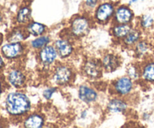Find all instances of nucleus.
<instances>
[{"instance_id":"25","label":"nucleus","mask_w":154,"mask_h":128,"mask_svg":"<svg viewBox=\"0 0 154 128\" xmlns=\"http://www.w3.org/2000/svg\"><path fill=\"white\" fill-rule=\"evenodd\" d=\"M128 75L131 79H137L139 78L140 71L138 70V67L136 66L132 65L128 69Z\"/></svg>"},{"instance_id":"7","label":"nucleus","mask_w":154,"mask_h":128,"mask_svg":"<svg viewBox=\"0 0 154 128\" xmlns=\"http://www.w3.org/2000/svg\"><path fill=\"white\" fill-rule=\"evenodd\" d=\"M2 52L8 59H14L20 57L23 52V47L20 42L5 45L2 48Z\"/></svg>"},{"instance_id":"10","label":"nucleus","mask_w":154,"mask_h":128,"mask_svg":"<svg viewBox=\"0 0 154 128\" xmlns=\"http://www.w3.org/2000/svg\"><path fill=\"white\" fill-rule=\"evenodd\" d=\"M120 59L114 54H108L103 57L102 65L103 69L107 72L115 71L120 66Z\"/></svg>"},{"instance_id":"19","label":"nucleus","mask_w":154,"mask_h":128,"mask_svg":"<svg viewBox=\"0 0 154 128\" xmlns=\"http://www.w3.org/2000/svg\"><path fill=\"white\" fill-rule=\"evenodd\" d=\"M142 77L145 81L154 82V63H148L142 69Z\"/></svg>"},{"instance_id":"14","label":"nucleus","mask_w":154,"mask_h":128,"mask_svg":"<svg viewBox=\"0 0 154 128\" xmlns=\"http://www.w3.org/2000/svg\"><path fill=\"white\" fill-rule=\"evenodd\" d=\"M44 124V118L38 114L29 116L24 121V126L28 128L42 127Z\"/></svg>"},{"instance_id":"5","label":"nucleus","mask_w":154,"mask_h":128,"mask_svg":"<svg viewBox=\"0 0 154 128\" xmlns=\"http://www.w3.org/2000/svg\"><path fill=\"white\" fill-rule=\"evenodd\" d=\"M133 12L128 6L121 5L115 9L114 20L119 24L129 23L133 18Z\"/></svg>"},{"instance_id":"27","label":"nucleus","mask_w":154,"mask_h":128,"mask_svg":"<svg viewBox=\"0 0 154 128\" xmlns=\"http://www.w3.org/2000/svg\"><path fill=\"white\" fill-rule=\"evenodd\" d=\"M99 0H85V5L89 8H94L97 6Z\"/></svg>"},{"instance_id":"18","label":"nucleus","mask_w":154,"mask_h":128,"mask_svg":"<svg viewBox=\"0 0 154 128\" xmlns=\"http://www.w3.org/2000/svg\"><path fill=\"white\" fill-rule=\"evenodd\" d=\"M27 33L32 36H38L43 34L45 31V27L42 23L37 22H32L28 24L26 27Z\"/></svg>"},{"instance_id":"3","label":"nucleus","mask_w":154,"mask_h":128,"mask_svg":"<svg viewBox=\"0 0 154 128\" xmlns=\"http://www.w3.org/2000/svg\"><path fill=\"white\" fill-rule=\"evenodd\" d=\"M90 30V21L84 16H77L72 21L71 31L74 36L81 37L87 34Z\"/></svg>"},{"instance_id":"12","label":"nucleus","mask_w":154,"mask_h":128,"mask_svg":"<svg viewBox=\"0 0 154 128\" xmlns=\"http://www.w3.org/2000/svg\"><path fill=\"white\" fill-rule=\"evenodd\" d=\"M78 96L84 102H93L97 99V93L91 87L87 86H81L78 90Z\"/></svg>"},{"instance_id":"6","label":"nucleus","mask_w":154,"mask_h":128,"mask_svg":"<svg viewBox=\"0 0 154 128\" xmlns=\"http://www.w3.org/2000/svg\"><path fill=\"white\" fill-rule=\"evenodd\" d=\"M57 51L54 47L46 45L39 51L38 58L40 61L45 65H51L56 60Z\"/></svg>"},{"instance_id":"21","label":"nucleus","mask_w":154,"mask_h":128,"mask_svg":"<svg viewBox=\"0 0 154 128\" xmlns=\"http://www.w3.org/2000/svg\"><path fill=\"white\" fill-rule=\"evenodd\" d=\"M26 32L21 29H16L14 30L10 34L8 37V42L11 43H15V42H20L25 39Z\"/></svg>"},{"instance_id":"1","label":"nucleus","mask_w":154,"mask_h":128,"mask_svg":"<svg viewBox=\"0 0 154 128\" xmlns=\"http://www.w3.org/2000/svg\"><path fill=\"white\" fill-rule=\"evenodd\" d=\"M6 109L12 115H22L30 108L29 98L24 93L14 92L8 95L6 98Z\"/></svg>"},{"instance_id":"31","label":"nucleus","mask_w":154,"mask_h":128,"mask_svg":"<svg viewBox=\"0 0 154 128\" xmlns=\"http://www.w3.org/2000/svg\"><path fill=\"white\" fill-rule=\"evenodd\" d=\"M0 21H1V17H0Z\"/></svg>"},{"instance_id":"16","label":"nucleus","mask_w":154,"mask_h":128,"mask_svg":"<svg viewBox=\"0 0 154 128\" xmlns=\"http://www.w3.org/2000/svg\"><path fill=\"white\" fill-rule=\"evenodd\" d=\"M132 30V27L129 23L126 24H117L114 26L112 29V33L115 37L120 39V38L126 37L128 33Z\"/></svg>"},{"instance_id":"15","label":"nucleus","mask_w":154,"mask_h":128,"mask_svg":"<svg viewBox=\"0 0 154 128\" xmlns=\"http://www.w3.org/2000/svg\"><path fill=\"white\" fill-rule=\"evenodd\" d=\"M126 108L127 104L121 99H113L108 104V108L111 112H123Z\"/></svg>"},{"instance_id":"26","label":"nucleus","mask_w":154,"mask_h":128,"mask_svg":"<svg viewBox=\"0 0 154 128\" xmlns=\"http://www.w3.org/2000/svg\"><path fill=\"white\" fill-rule=\"evenodd\" d=\"M55 91H56L55 87H49V88L46 89L43 93L44 97H45L46 99H51L52 95L55 93Z\"/></svg>"},{"instance_id":"11","label":"nucleus","mask_w":154,"mask_h":128,"mask_svg":"<svg viewBox=\"0 0 154 128\" xmlns=\"http://www.w3.org/2000/svg\"><path fill=\"white\" fill-rule=\"evenodd\" d=\"M55 48L61 58L69 57L72 52V45L66 39H58L55 42Z\"/></svg>"},{"instance_id":"29","label":"nucleus","mask_w":154,"mask_h":128,"mask_svg":"<svg viewBox=\"0 0 154 128\" xmlns=\"http://www.w3.org/2000/svg\"><path fill=\"white\" fill-rule=\"evenodd\" d=\"M3 66H4V63H3L2 59L1 57H0V69H1Z\"/></svg>"},{"instance_id":"24","label":"nucleus","mask_w":154,"mask_h":128,"mask_svg":"<svg viewBox=\"0 0 154 128\" xmlns=\"http://www.w3.org/2000/svg\"><path fill=\"white\" fill-rule=\"evenodd\" d=\"M153 23V18L151 15H143L141 20V25L143 28H150Z\"/></svg>"},{"instance_id":"17","label":"nucleus","mask_w":154,"mask_h":128,"mask_svg":"<svg viewBox=\"0 0 154 128\" xmlns=\"http://www.w3.org/2000/svg\"><path fill=\"white\" fill-rule=\"evenodd\" d=\"M32 17V11L30 8L27 6L21 8L17 13V20L20 23H29Z\"/></svg>"},{"instance_id":"13","label":"nucleus","mask_w":154,"mask_h":128,"mask_svg":"<svg viewBox=\"0 0 154 128\" xmlns=\"http://www.w3.org/2000/svg\"><path fill=\"white\" fill-rule=\"evenodd\" d=\"M25 75L20 70H12L8 75V81L15 87H20L25 83Z\"/></svg>"},{"instance_id":"8","label":"nucleus","mask_w":154,"mask_h":128,"mask_svg":"<svg viewBox=\"0 0 154 128\" xmlns=\"http://www.w3.org/2000/svg\"><path fill=\"white\" fill-rule=\"evenodd\" d=\"M133 87V83L129 77H122L114 83V90L121 96H125L129 93Z\"/></svg>"},{"instance_id":"22","label":"nucleus","mask_w":154,"mask_h":128,"mask_svg":"<svg viewBox=\"0 0 154 128\" xmlns=\"http://www.w3.org/2000/svg\"><path fill=\"white\" fill-rule=\"evenodd\" d=\"M49 42L50 39L48 36H41L33 40L31 42V45L35 49H42V48L46 46Z\"/></svg>"},{"instance_id":"20","label":"nucleus","mask_w":154,"mask_h":128,"mask_svg":"<svg viewBox=\"0 0 154 128\" xmlns=\"http://www.w3.org/2000/svg\"><path fill=\"white\" fill-rule=\"evenodd\" d=\"M140 37H141V33L139 32V30H131V31L128 33L127 36H126V37H124L123 42H124V43L126 44V45H133V44L138 42V41H139Z\"/></svg>"},{"instance_id":"23","label":"nucleus","mask_w":154,"mask_h":128,"mask_svg":"<svg viewBox=\"0 0 154 128\" xmlns=\"http://www.w3.org/2000/svg\"><path fill=\"white\" fill-rule=\"evenodd\" d=\"M148 49V44L144 41H141V42H138L135 45V51L138 57H143L147 52Z\"/></svg>"},{"instance_id":"9","label":"nucleus","mask_w":154,"mask_h":128,"mask_svg":"<svg viewBox=\"0 0 154 128\" xmlns=\"http://www.w3.org/2000/svg\"><path fill=\"white\" fill-rule=\"evenodd\" d=\"M102 65L96 60H88L84 66V71L86 75L92 78H98L102 74Z\"/></svg>"},{"instance_id":"28","label":"nucleus","mask_w":154,"mask_h":128,"mask_svg":"<svg viewBox=\"0 0 154 128\" xmlns=\"http://www.w3.org/2000/svg\"><path fill=\"white\" fill-rule=\"evenodd\" d=\"M138 1H143V0H130V1H129V5L134 4V3L137 2H138Z\"/></svg>"},{"instance_id":"2","label":"nucleus","mask_w":154,"mask_h":128,"mask_svg":"<svg viewBox=\"0 0 154 128\" xmlns=\"http://www.w3.org/2000/svg\"><path fill=\"white\" fill-rule=\"evenodd\" d=\"M115 8L111 2H103L99 5L95 11V18L98 22L106 23L114 14Z\"/></svg>"},{"instance_id":"4","label":"nucleus","mask_w":154,"mask_h":128,"mask_svg":"<svg viewBox=\"0 0 154 128\" xmlns=\"http://www.w3.org/2000/svg\"><path fill=\"white\" fill-rule=\"evenodd\" d=\"M72 77V69L67 66L60 65L55 69L54 72V80L56 84L64 85L71 81Z\"/></svg>"},{"instance_id":"30","label":"nucleus","mask_w":154,"mask_h":128,"mask_svg":"<svg viewBox=\"0 0 154 128\" xmlns=\"http://www.w3.org/2000/svg\"><path fill=\"white\" fill-rule=\"evenodd\" d=\"M0 94H1V84H0Z\"/></svg>"}]
</instances>
